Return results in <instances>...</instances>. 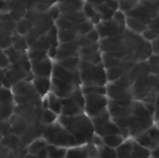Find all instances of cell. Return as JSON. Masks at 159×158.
<instances>
[{"label": "cell", "instance_id": "obj_1", "mask_svg": "<svg viewBox=\"0 0 159 158\" xmlns=\"http://www.w3.org/2000/svg\"><path fill=\"white\" fill-rule=\"evenodd\" d=\"M50 79L51 92L61 99L70 97L82 88L79 70H69L57 62H54Z\"/></svg>", "mask_w": 159, "mask_h": 158}, {"label": "cell", "instance_id": "obj_2", "mask_svg": "<svg viewBox=\"0 0 159 158\" xmlns=\"http://www.w3.org/2000/svg\"><path fill=\"white\" fill-rule=\"evenodd\" d=\"M58 122L61 123L75 139L77 146L92 143L95 129L92 119L86 114L77 116L60 115Z\"/></svg>", "mask_w": 159, "mask_h": 158}, {"label": "cell", "instance_id": "obj_3", "mask_svg": "<svg viewBox=\"0 0 159 158\" xmlns=\"http://www.w3.org/2000/svg\"><path fill=\"white\" fill-rule=\"evenodd\" d=\"M131 89L135 101L155 104L159 96V75L150 74L135 82Z\"/></svg>", "mask_w": 159, "mask_h": 158}, {"label": "cell", "instance_id": "obj_4", "mask_svg": "<svg viewBox=\"0 0 159 158\" xmlns=\"http://www.w3.org/2000/svg\"><path fill=\"white\" fill-rule=\"evenodd\" d=\"M43 139L48 145L70 149L77 146L75 139L58 121L50 126H47L43 131Z\"/></svg>", "mask_w": 159, "mask_h": 158}, {"label": "cell", "instance_id": "obj_5", "mask_svg": "<svg viewBox=\"0 0 159 158\" xmlns=\"http://www.w3.org/2000/svg\"><path fill=\"white\" fill-rule=\"evenodd\" d=\"M78 70L82 87H105L108 82L106 69L103 64L92 65L80 60Z\"/></svg>", "mask_w": 159, "mask_h": 158}, {"label": "cell", "instance_id": "obj_6", "mask_svg": "<svg viewBox=\"0 0 159 158\" xmlns=\"http://www.w3.org/2000/svg\"><path fill=\"white\" fill-rule=\"evenodd\" d=\"M108 105L109 100L106 95L91 94L85 96V114L91 119L109 114Z\"/></svg>", "mask_w": 159, "mask_h": 158}, {"label": "cell", "instance_id": "obj_7", "mask_svg": "<svg viewBox=\"0 0 159 158\" xmlns=\"http://www.w3.org/2000/svg\"><path fill=\"white\" fill-rule=\"evenodd\" d=\"M61 115L77 116L85 114V96L81 89L75 92L68 98L61 99Z\"/></svg>", "mask_w": 159, "mask_h": 158}, {"label": "cell", "instance_id": "obj_8", "mask_svg": "<svg viewBox=\"0 0 159 158\" xmlns=\"http://www.w3.org/2000/svg\"><path fill=\"white\" fill-rule=\"evenodd\" d=\"M92 122L95 129V134L99 135L102 138L113 134H121L119 127L114 122L110 114H107L102 117L94 118L92 119Z\"/></svg>", "mask_w": 159, "mask_h": 158}, {"label": "cell", "instance_id": "obj_9", "mask_svg": "<svg viewBox=\"0 0 159 158\" xmlns=\"http://www.w3.org/2000/svg\"><path fill=\"white\" fill-rule=\"evenodd\" d=\"M95 29L99 33L100 38L105 39L123 34L127 30V27L120 25L114 19H111L108 20L101 21L98 25H96Z\"/></svg>", "mask_w": 159, "mask_h": 158}, {"label": "cell", "instance_id": "obj_10", "mask_svg": "<svg viewBox=\"0 0 159 158\" xmlns=\"http://www.w3.org/2000/svg\"><path fill=\"white\" fill-rule=\"evenodd\" d=\"M107 96L111 101L115 102H124V101H133V93L131 88H126L120 87L115 83H110L106 86Z\"/></svg>", "mask_w": 159, "mask_h": 158}, {"label": "cell", "instance_id": "obj_11", "mask_svg": "<svg viewBox=\"0 0 159 158\" xmlns=\"http://www.w3.org/2000/svg\"><path fill=\"white\" fill-rule=\"evenodd\" d=\"M126 15H127V17H130V18H133L135 20H140L141 22L146 24L147 26L150 24V22L152 21L153 19L159 16L158 13L152 11L151 9H149L145 6L142 5L140 2L133 9L127 12Z\"/></svg>", "mask_w": 159, "mask_h": 158}, {"label": "cell", "instance_id": "obj_12", "mask_svg": "<svg viewBox=\"0 0 159 158\" xmlns=\"http://www.w3.org/2000/svg\"><path fill=\"white\" fill-rule=\"evenodd\" d=\"M66 158H100L99 150L93 143L75 146L68 149Z\"/></svg>", "mask_w": 159, "mask_h": 158}, {"label": "cell", "instance_id": "obj_13", "mask_svg": "<svg viewBox=\"0 0 159 158\" xmlns=\"http://www.w3.org/2000/svg\"><path fill=\"white\" fill-rule=\"evenodd\" d=\"M32 72L34 76L51 78L54 63L50 61V58L47 57L43 60L31 61Z\"/></svg>", "mask_w": 159, "mask_h": 158}, {"label": "cell", "instance_id": "obj_14", "mask_svg": "<svg viewBox=\"0 0 159 158\" xmlns=\"http://www.w3.org/2000/svg\"><path fill=\"white\" fill-rule=\"evenodd\" d=\"M13 95L7 88L1 90V115L2 120L8 118L13 112Z\"/></svg>", "mask_w": 159, "mask_h": 158}, {"label": "cell", "instance_id": "obj_15", "mask_svg": "<svg viewBox=\"0 0 159 158\" xmlns=\"http://www.w3.org/2000/svg\"><path fill=\"white\" fill-rule=\"evenodd\" d=\"M85 0L74 1V2H65V3H58L57 6L60 9L61 15L73 14L77 12H82L85 6Z\"/></svg>", "mask_w": 159, "mask_h": 158}, {"label": "cell", "instance_id": "obj_16", "mask_svg": "<svg viewBox=\"0 0 159 158\" xmlns=\"http://www.w3.org/2000/svg\"><path fill=\"white\" fill-rule=\"evenodd\" d=\"M33 86L37 94L43 97L51 90V79L47 77H37L34 76L33 79Z\"/></svg>", "mask_w": 159, "mask_h": 158}, {"label": "cell", "instance_id": "obj_17", "mask_svg": "<svg viewBox=\"0 0 159 158\" xmlns=\"http://www.w3.org/2000/svg\"><path fill=\"white\" fill-rule=\"evenodd\" d=\"M136 142L131 139H127L117 149V156L118 158H129L133 153Z\"/></svg>", "mask_w": 159, "mask_h": 158}, {"label": "cell", "instance_id": "obj_18", "mask_svg": "<svg viewBox=\"0 0 159 158\" xmlns=\"http://www.w3.org/2000/svg\"><path fill=\"white\" fill-rule=\"evenodd\" d=\"M126 27L129 31L136 34H140L142 35L144 31L147 29V25L141 22L138 20H135L133 18L130 17H127V22H126Z\"/></svg>", "mask_w": 159, "mask_h": 158}, {"label": "cell", "instance_id": "obj_19", "mask_svg": "<svg viewBox=\"0 0 159 158\" xmlns=\"http://www.w3.org/2000/svg\"><path fill=\"white\" fill-rule=\"evenodd\" d=\"M83 12H84L85 16L87 17V19L90 22H92L94 25H98L101 21H102V20L100 14L98 13V11L96 10L95 7L91 4L85 3Z\"/></svg>", "mask_w": 159, "mask_h": 158}, {"label": "cell", "instance_id": "obj_20", "mask_svg": "<svg viewBox=\"0 0 159 158\" xmlns=\"http://www.w3.org/2000/svg\"><path fill=\"white\" fill-rule=\"evenodd\" d=\"M48 109L57 114L58 115H61L62 112V102L61 99L53 94L52 92L48 95Z\"/></svg>", "mask_w": 159, "mask_h": 158}, {"label": "cell", "instance_id": "obj_21", "mask_svg": "<svg viewBox=\"0 0 159 158\" xmlns=\"http://www.w3.org/2000/svg\"><path fill=\"white\" fill-rule=\"evenodd\" d=\"M102 140H103L104 145L113 149H117L127 139L121 134H113V135H109V136L102 138Z\"/></svg>", "mask_w": 159, "mask_h": 158}, {"label": "cell", "instance_id": "obj_22", "mask_svg": "<svg viewBox=\"0 0 159 158\" xmlns=\"http://www.w3.org/2000/svg\"><path fill=\"white\" fill-rule=\"evenodd\" d=\"M79 37V34L73 30H58V39L60 44L73 42Z\"/></svg>", "mask_w": 159, "mask_h": 158}, {"label": "cell", "instance_id": "obj_23", "mask_svg": "<svg viewBox=\"0 0 159 158\" xmlns=\"http://www.w3.org/2000/svg\"><path fill=\"white\" fill-rule=\"evenodd\" d=\"M48 146V142L42 138L34 141L28 147V153L31 156H38L44 149Z\"/></svg>", "mask_w": 159, "mask_h": 158}, {"label": "cell", "instance_id": "obj_24", "mask_svg": "<svg viewBox=\"0 0 159 158\" xmlns=\"http://www.w3.org/2000/svg\"><path fill=\"white\" fill-rule=\"evenodd\" d=\"M94 7H95L96 10L98 11V13L100 14L102 20H108L113 19L116 11L113 8H111L110 7H108L106 4L97 5V6H94Z\"/></svg>", "mask_w": 159, "mask_h": 158}, {"label": "cell", "instance_id": "obj_25", "mask_svg": "<svg viewBox=\"0 0 159 158\" xmlns=\"http://www.w3.org/2000/svg\"><path fill=\"white\" fill-rule=\"evenodd\" d=\"M57 63H59L61 66L69 69V70H78L79 68V63H80V58L79 57H73V58H68V59H64L61 61H56Z\"/></svg>", "mask_w": 159, "mask_h": 158}, {"label": "cell", "instance_id": "obj_26", "mask_svg": "<svg viewBox=\"0 0 159 158\" xmlns=\"http://www.w3.org/2000/svg\"><path fill=\"white\" fill-rule=\"evenodd\" d=\"M33 27H34V24L30 20H28L27 19L23 18L22 20H20L17 22L16 32L20 35L28 34V33L32 30Z\"/></svg>", "mask_w": 159, "mask_h": 158}, {"label": "cell", "instance_id": "obj_27", "mask_svg": "<svg viewBox=\"0 0 159 158\" xmlns=\"http://www.w3.org/2000/svg\"><path fill=\"white\" fill-rule=\"evenodd\" d=\"M68 150L61 147H56L52 145L48 146V158H66Z\"/></svg>", "mask_w": 159, "mask_h": 158}, {"label": "cell", "instance_id": "obj_28", "mask_svg": "<svg viewBox=\"0 0 159 158\" xmlns=\"http://www.w3.org/2000/svg\"><path fill=\"white\" fill-rule=\"evenodd\" d=\"M58 116L59 115L57 114H55L54 112H52L51 110L45 109L44 112L42 113L41 120L47 126H50V125H52V124H54V123H56L58 121V119H59Z\"/></svg>", "mask_w": 159, "mask_h": 158}, {"label": "cell", "instance_id": "obj_29", "mask_svg": "<svg viewBox=\"0 0 159 158\" xmlns=\"http://www.w3.org/2000/svg\"><path fill=\"white\" fill-rule=\"evenodd\" d=\"M152 157V153L151 151L143 148V146L139 145L137 142L135 143V147L133 150L132 155L129 158H151Z\"/></svg>", "mask_w": 159, "mask_h": 158}, {"label": "cell", "instance_id": "obj_30", "mask_svg": "<svg viewBox=\"0 0 159 158\" xmlns=\"http://www.w3.org/2000/svg\"><path fill=\"white\" fill-rule=\"evenodd\" d=\"M81 90L85 96L91 95V94H99V95H106L107 96L106 87H82Z\"/></svg>", "mask_w": 159, "mask_h": 158}, {"label": "cell", "instance_id": "obj_31", "mask_svg": "<svg viewBox=\"0 0 159 158\" xmlns=\"http://www.w3.org/2000/svg\"><path fill=\"white\" fill-rule=\"evenodd\" d=\"M98 150H99V157L100 158H118L116 149H113L106 145H103L98 148Z\"/></svg>", "mask_w": 159, "mask_h": 158}, {"label": "cell", "instance_id": "obj_32", "mask_svg": "<svg viewBox=\"0 0 159 158\" xmlns=\"http://www.w3.org/2000/svg\"><path fill=\"white\" fill-rule=\"evenodd\" d=\"M47 57H48V51L47 50L33 49V48H31L30 51L28 52V58H29L30 61L43 60V59H45Z\"/></svg>", "mask_w": 159, "mask_h": 158}, {"label": "cell", "instance_id": "obj_33", "mask_svg": "<svg viewBox=\"0 0 159 158\" xmlns=\"http://www.w3.org/2000/svg\"><path fill=\"white\" fill-rule=\"evenodd\" d=\"M139 4V1L136 0H119V9L120 11L127 13L133 9L137 5Z\"/></svg>", "mask_w": 159, "mask_h": 158}, {"label": "cell", "instance_id": "obj_34", "mask_svg": "<svg viewBox=\"0 0 159 158\" xmlns=\"http://www.w3.org/2000/svg\"><path fill=\"white\" fill-rule=\"evenodd\" d=\"M142 36L148 42H153L159 37V30L155 28L147 27V29L144 31V33L142 34Z\"/></svg>", "mask_w": 159, "mask_h": 158}, {"label": "cell", "instance_id": "obj_35", "mask_svg": "<svg viewBox=\"0 0 159 158\" xmlns=\"http://www.w3.org/2000/svg\"><path fill=\"white\" fill-rule=\"evenodd\" d=\"M139 2L152 11L159 14V0H140Z\"/></svg>", "mask_w": 159, "mask_h": 158}, {"label": "cell", "instance_id": "obj_36", "mask_svg": "<svg viewBox=\"0 0 159 158\" xmlns=\"http://www.w3.org/2000/svg\"><path fill=\"white\" fill-rule=\"evenodd\" d=\"M113 19L117 23H119L120 25L126 27V22H127V15H126V13H124V12H122L120 10H117V11L115 12V15H114Z\"/></svg>", "mask_w": 159, "mask_h": 158}, {"label": "cell", "instance_id": "obj_37", "mask_svg": "<svg viewBox=\"0 0 159 158\" xmlns=\"http://www.w3.org/2000/svg\"><path fill=\"white\" fill-rule=\"evenodd\" d=\"M9 63H10V61H9L7 55L5 53L4 50H2V52H1V68L5 69L6 67H8Z\"/></svg>", "mask_w": 159, "mask_h": 158}, {"label": "cell", "instance_id": "obj_38", "mask_svg": "<svg viewBox=\"0 0 159 158\" xmlns=\"http://www.w3.org/2000/svg\"><path fill=\"white\" fill-rule=\"evenodd\" d=\"M86 3L91 4L93 6H97V5H102V4H105L107 2V0H85Z\"/></svg>", "mask_w": 159, "mask_h": 158}, {"label": "cell", "instance_id": "obj_39", "mask_svg": "<svg viewBox=\"0 0 159 158\" xmlns=\"http://www.w3.org/2000/svg\"><path fill=\"white\" fill-rule=\"evenodd\" d=\"M154 119L155 122L158 123L159 122V105L156 106V110H155V115H154Z\"/></svg>", "mask_w": 159, "mask_h": 158}, {"label": "cell", "instance_id": "obj_40", "mask_svg": "<svg viewBox=\"0 0 159 158\" xmlns=\"http://www.w3.org/2000/svg\"><path fill=\"white\" fill-rule=\"evenodd\" d=\"M74 1H80V0H58V3H65V2H74Z\"/></svg>", "mask_w": 159, "mask_h": 158}, {"label": "cell", "instance_id": "obj_41", "mask_svg": "<svg viewBox=\"0 0 159 158\" xmlns=\"http://www.w3.org/2000/svg\"><path fill=\"white\" fill-rule=\"evenodd\" d=\"M157 126H158V127H159V122H158V123H157Z\"/></svg>", "mask_w": 159, "mask_h": 158}, {"label": "cell", "instance_id": "obj_42", "mask_svg": "<svg viewBox=\"0 0 159 158\" xmlns=\"http://www.w3.org/2000/svg\"><path fill=\"white\" fill-rule=\"evenodd\" d=\"M136 1H140V0H136Z\"/></svg>", "mask_w": 159, "mask_h": 158}, {"label": "cell", "instance_id": "obj_43", "mask_svg": "<svg viewBox=\"0 0 159 158\" xmlns=\"http://www.w3.org/2000/svg\"><path fill=\"white\" fill-rule=\"evenodd\" d=\"M151 158H154V157H151Z\"/></svg>", "mask_w": 159, "mask_h": 158}]
</instances>
